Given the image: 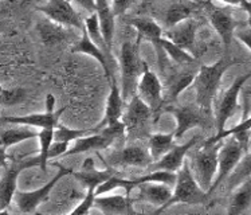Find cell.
Returning <instances> with one entry per match:
<instances>
[{"mask_svg": "<svg viewBox=\"0 0 251 215\" xmlns=\"http://www.w3.org/2000/svg\"><path fill=\"white\" fill-rule=\"evenodd\" d=\"M152 117H154L152 109L136 93L130 98L126 112L123 116L124 124L126 125L128 137L132 138V141L143 140L148 134L149 125L152 124Z\"/></svg>", "mask_w": 251, "mask_h": 215, "instance_id": "cell-6", "label": "cell"}, {"mask_svg": "<svg viewBox=\"0 0 251 215\" xmlns=\"http://www.w3.org/2000/svg\"><path fill=\"white\" fill-rule=\"evenodd\" d=\"M69 143H61V141H54L50 148V154H49V159H55L59 156H65L66 152L69 151Z\"/></svg>", "mask_w": 251, "mask_h": 215, "instance_id": "cell-42", "label": "cell"}, {"mask_svg": "<svg viewBox=\"0 0 251 215\" xmlns=\"http://www.w3.org/2000/svg\"><path fill=\"white\" fill-rule=\"evenodd\" d=\"M251 178V154H247L243 159L241 160V163L238 164V167L235 171L232 172L230 178L227 179L228 187L234 188L238 185H241L243 182H246L247 179Z\"/></svg>", "mask_w": 251, "mask_h": 215, "instance_id": "cell-37", "label": "cell"}, {"mask_svg": "<svg viewBox=\"0 0 251 215\" xmlns=\"http://www.w3.org/2000/svg\"><path fill=\"white\" fill-rule=\"evenodd\" d=\"M207 192L200 187L198 180L194 178L192 169H191L190 160L185 159L183 167L177 172V180L175 185L174 195L169 200L167 206L164 207L168 209L171 206L176 203H188V205H201L207 200Z\"/></svg>", "mask_w": 251, "mask_h": 215, "instance_id": "cell-5", "label": "cell"}, {"mask_svg": "<svg viewBox=\"0 0 251 215\" xmlns=\"http://www.w3.org/2000/svg\"><path fill=\"white\" fill-rule=\"evenodd\" d=\"M98 158L102 160L105 167H140V168L147 169L154 163L151 152H149L148 145L144 143L130 144L125 148L120 151H114L105 159L98 154Z\"/></svg>", "mask_w": 251, "mask_h": 215, "instance_id": "cell-8", "label": "cell"}, {"mask_svg": "<svg viewBox=\"0 0 251 215\" xmlns=\"http://www.w3.org/2000/svg\"><path fill=\"white\" fill-rule=\"evenodd\" d=\"M203 3V11L205 12L207 19L210 21L212 28L216 31L223 43L226 56H230L231 42L232 36L238 26H242L243 23H239L234 19V7H238V3H227L226 5L215 4L211 1H201Z\"/></svg>", "mask_w": 251, "mask_h": 215, "instance_id": "cell-2", "label": "cell"}, {"mask_svg": "<svg viewBox=\"0 0 251 215\" xmlns=\"http://www.w3.org/2000/svg\"><path fill=\"white\" fill-rule=\"evenodd\" d=\"M156 43H159L160 46L163 47V50L169 56V59L176 63L177 66H194L198 62V58H195L188 52H185L184 49L175 45L174 42H171L164 36L159 41H156Z\"/></svg>", "mask_w": 251, "mask_h": 215, "instance_id": "cell-27", "label": "cell"}, {"mask_svg": "<svg viewBox=\"0 0 251 215\" xmlns=\"http://www.w3.org/2000/svg\"><path fill=\"white\" fill-rule=\"evenodd\" d=\"M247 152V149L242 145L235 137L230 138L226 144L222 145L221 151H219V168H218V175H216L215 180L212 183V187L207 192L211 195L215 191L221 183L226 182L231 176V172L235 171L238 164L241 163L243 159V155Z\"/></svg>", "mask_w": 251, "mask_h": 215, "instance_id": "cell-10", "label": "cell"}, {"mask_svg": "<svg viewBox=\"0 0 251 215\" xmlns=\"http://www.w3.org/2000/svg\"><path fill=\"white\" fill-rule=\"evenodd\" d=\"M54 165L58 167L59 171H58V172L54 175V178H52L51 180H49L43 187L35 189V191L19 192V194L16 195L15 202L19 211L25 213V214H32V213H35L36 207L49 199L50 192H51V189L55 187L56 183H58L63 176H67V175L73 174L72 168H66V167H63L62 164L54 163Z\"/></svg>", "mask_w": 251, "mask_h": 215, "instance_id": "cell-11", "label": "cell"}, {"mask_svg": "<svg viewBox=\"0 0 251 215\" xmlns=\"http://www.w3.org/2000/svg\"><path fill=\"white\" fill-rule=\"evenodd\" d=\"M66 108H61L55 113H34L28 116H8L1 118L3 124H16L27 127H38L42 129H56L59 125V118Z\"/></svg>", "mask_w": 251, "mask_h": 215, "instance_id": "cell-18", "label": "cell"}, {"mask_svg": "<svg viewBox=\"0 0 251 215\" xmlns=\"http://www.w3.org/2000/svg\"><path fill=\"white\" fill-rule=\"evenodd\" d=\"M51 21H42L38 25V31L42 36V41L45 45H56L66 39V31L59 25H52Z\"/></svg>", "mask_w": 251, "mask_h": 215, "instance_id": "cell-32", "label": "cell"}, {"mask_svg": "<svg viewBox=\"0 0 251 215\" xmlns=\"http://www.w3.org/2000/svg\"><path fill=\"white\" fill-rule=\"evenodd\" d=\"M250 94H251V92H250Z\"/></svg>", "mask_w": 251, "mask_h": 215, "instance_id": "cell-49", "label": "cell"}, {"mask_svg": "<svg viewBox=\"0 0 251 215\" xmlns=\"http://www.w3.org/2000/svg\"><path fill=\"white\" fill-rule=\"evenodd\" d=\"M201 138L200 134H196L191 138L190 141H187L183 145H176L172 151H169L168 154L163 156L161 159L154 161L149 168H147V172H152V171H168V172H175L177 174L183 164H184L185 156L190 154V151L196 144L199 143V140Z\"/></svg>", "mask_w": 251, "mask_h": 215, "instance_id": "cell-16", "label": "cell"}, {"mask_svg": "<svg viewBox=\"0 0 251 215\" xmlns=\"http://www.w3.org/2000/svg\"><path fill=\"white\" fill-rule=\"evenodd\" d=\"M198 72H199V70H198ZM198 72H196V70H183V72H180L179 76L175 78L174 82L167 87V89H168V96L165 98V101L176 103L180 94L184 92L187 87L191 86V85L195 82Z\"/></svg>", "mask_w": 251, "mask_h": 215, "instance_id": "cell-30", "label": "cell"}, {"mask_svg": "<svg viewBox=\"0 0 251 215\" xmlns=\"http://www.w3.org/2000/svg\"><path fill=\"white\" fill-rule=\"evenodd\" d=\"M128 23L136 28L139 34L137 36L141 39L144 38L153 43L164 36V28L151 16H133V18H129Z\"/></svg>", "mask_w": 251, "mask_h": 215, "instance_id": "cell-23", "label": "cell"}, {"mask_svg": "<svg viewBox=\"0 0 251 215\" xmlns=\"http://www.w3.org/2000/svg\"><path fill=\"white\" fill-rule=\"evenodd\" d=\"M39 159H41V167L39 168L46 172L47 160H49V154L51 148L52 143L55 140V129H42L39 132Z\"/></svg>", "mask_w": 251, "mask_h": 215, "instance_id": "cell-36", "label": "cell"}, {"mask_svg": "<svg viewBox=\"0 0 251 215\" xmlns=\"http://www.w3.org/2000/svg\"><path fill=\"white\" fill-rule=\"evenodd\" d=\"M163 113H171L176 118L177 125L174 132L176 140H180L190 129L196 128V127H204L205 117L208 116L200 109L196 103L188 104L184 107L168 105V107H164Z\"/></svg>", "mask_w": 251, "mask_h": 215, "instance_id": "cell-12", "label": "cell"}, {"mask_svg": "<svg viewBox=\"0 0 251 215\" xmlns=\"http://www.w3.org/2000/svg\"><path fill=\"white\" fill-rule=\"evenodd\" d=\"M199 26L200 22L195 18H192V19L180 23L171 30H165L164 38L174 42L175 45L184 49L185 52H188L199 59L203 54V50L200 49L198 42H196V31H198Z\"/></svg>", "mask_w": 251, "mask_h": 215, "instance_id": "cell-15", "label": "cell"}, {"mask_svg": "<svg viewBox=\"0 0 251 215\" xmlns=\"http://www.w3.org/2000/svg\"><path fill=\"white\" fill-rule=\"evenodd\" d=\"M238 63H241L238 59H234L231 56H223L211 66L201 65L199 67L194 86H195L196 92V104L205 114L211 113L212 104H214V100L216 98V94L221 86L223 74L231 66L238 65Z\"/></svg>", "mask_w": 251, "mask_h": 215, "instance_id": "cell-1", "label": "cell"}, {"mask_svg": "<svg viewBox=\"0 0 251 215\" xmlns=\"http://www.w3.org/2000/svg\"><path fill=\"white\" fill-rule=\"evenodd\" d=\"M73 53H81V54H87V55L93 56L94 59H97L100 62V65L102 66L103 72H105V76L112 81L113 74L112 70H110V63H109L108 55L101 50L98 49L94 43L92 42V39L89 38V34L86 32V30L82 31V38L79 39L75 46L73 47Z\"/></svg>", "mask_w": 251, "mask_h": 215, "instance_id": "cell-25", "label": "cell"}, {"mask_svg": "<svg viewBox=\"0 0 251 215\" xmlns=\"http://www.w3.org/2000/svg\"><path fill=\"white\" fill-rule=\"evenodd\" d=\"M133 200L128 195L97 196L94 207L102 211L103 215H133Z\"/></svg>", "mask_w": 251, "mask_h": 215, "instance_id": "cell-19", "label": "cell"}, {"mask_svg": "<svg viewBox=\"0 0 251 215\" xmlns=\"http://www.w3.org/2000/svg\"><path fill=\"white\" fill-rule=\"evenodd\" d=\"M223 144L204 145L198 148L191 155L190 165L192 172H195L200 187L208 192L214 183V175L219 168V151ZM208 195V194H207Z\"/></svg>", "mask_w": 251, "mask_h": 215, "instance_id": "cell-4", "label": "cell"}, {"mask_svg": "<svg viewBox=\"0 0 251 215\" xmlns=\"http://www.w3.org/2000/svg\"><path fill=\"white\" fill-rule=\"evenodd\" d=\"M85 30L89 34V38L92 39V42L98 47L101 49L106 55H112V50L109 49L106 42L103 39L102 32H101V27H100V21H98L97 14H90V16H87L85 19Z\"/></svg>", "mask_w": 251, "mask_h": 215, "instance_id": "cell-31", "label": "cell"}, {"mask_svg": "<svg viewBox=\"0 0 251 215\" xmlns=\"http://www.w3.org/2000/svg\"><path fill=\"white\" fill-rule=\"evenodd\" d=\"M175 141L176 138L174 134H151L148 137V148L153 161H157L168 154L169 151H172L176 147Z\"/></svg>", "mask_w": 251, "mask_h": 215, "instance_id": "cell-28", "label": "cell"}, {"mask_svg": "<svg viewBox=\"0 0 251 215\" xmlns=\"http://www.w3.org/2000/svg\"><path fill=\"white\" fill-rule=\"evenodd\" d=\"M164 85L160 77L154 72L149 69L148 63H144V73L140 78L139 86H137V94L143 98L145 104L148 105L154 116V123H157L159 116L164 109L165 98L163 96Z\"/></svg>", "mask_w": 251, "mask_h": 215, "instance_id": "cell-9", "label": "cell"}, {"mask_svg": "<svg viewBox=\"0 0 251 215\" xmlns=\"http://www.w3.org/2000/svg\"><path fill=\"white\" fill-rule=\"evenodd\" d=\"M96 189H87L86 196L83 198V200L79 203V205L75 207V210H73L69 215H89V211L92 210L94 207V202H96ZM35 215H43L35 213Z\"/></svg>", "mask_w": 251, "mask_h": 215, "instance_id": "cell-40", "label": "cell"}, {"mask_svg": "<svg viewBox=\"0 0 251 215\" xmlns=\"http://www.w3.org/2000/svg\"><path fill=\"white\" fill-rule=\"evenodd\" d=\"M0 215H11V214L7 210H3L1 213H0Z\"/></svg>", "mask_w": 251, "mask_h": 215, "instance_id": "cell-48", "label": "cell"}, {"mask_svg": "<svg viewBox=\"0 0 251 215\" xmlns=\"http://www.w3.org/2000/svg\"><path fill=\"white\" fill-rule=\"evenodd\" d=\"M55 97L52 96L51 93H49L46 96V103H45V105H46V113H55Z\"/></svg>", "mask_w": 251, "mask_h": 215, "instance_id": "cell-45", "label": "cell"}, {"mask_svg": "<svg viewBox=\"0 0 251 215\" xmlns=\"http://www.w3.org/2000/svg\"><path fill=\"white\" fill-rule=\"evenodd\" d=\"M38 10L43 12L49 18V21L54 22L62 27H75L79 30H85V22L70 1L66 0H51L43 5H39Z\"/></svg>", "mask_w": 251, "mask_h": 215, "instance_id": "cell-13", "label": "cell"}, {"mask_svg": "<svg viewBox=\"0 0 251 215\" xmlns=\"http://www.w3.org/2000/svg\"><path fill=\"white\" fill-rule=\"evenodd\" d=\"M96 14L98 16V21H100V27H101L103 39L106 42L109 49L112 50L114 30H116V22H114L116 15L112 10L110 1H103V0L96 1Z\"/></svg>", "mask_w": 251, "mask_h": 215, "instance_id": "cell-22", "label": "cell"}, {"mask_svg": "<svg viewBox=\"0 0 251 215\" xmlns=\"http://www.w3.org/2000/svg\"><path fill=\"white\" fill-rule=\"evenodd\" d=\"M236 38L245 45L246 47H249L251 52V27H249L247 30H242V31H236L235 32Z\"/></svg>", "mask_w": 251, "mask_h": 215, "instance_id": "cell-44", "label": "cell"}, {"mask_svg": "<svg viewBox=\"0 0 251 215\" xmlns=\"http://www.w3.org/2000/svg\"><path fill=\"white\" fill-rule=\"evenodd\" d=\"M113 143H114L113 138L105 136L101 132L96 134H90V136H86V137L77 140L75 145L69 149L65 156L86 154V152H92V151L100 152V151H103V149H108Z\"/></svg>", "mask_w": 251, "mask_h": 215, "instance_id": "cell-24", "label": "cell"}, {"mask_svg": "<svg viewBox=\"0 0 251 215\" xmlns=\"http://www.w3.org/2000/svg\"><path fill=\"white\" fill-rule=\"evenodd\" d=\"M39 137V132L31 129H3L1 131V147L3 149L23 143L26 140Z\"/></svg>", "mask_w": 251, "mask_h": 215, "instance_id": "cell-34", "label": "cell"}, {"mask_svg": "<svg viewBox=\"0 0 251 215\" xmlns=\"http://www.w3.org/2000/svg\"><path fill=\"white\" fill-rule=\"evenodd\" d=\"M250 144H251V141H250Z\"/></svg>", "mask_w": 251, "mask_h": 215, "instance_id": "cell-50", "label": "cell"}, {"mask_svg": "<svg viewBox=\"0 0 251 215\" xmlns=\"http://www.w3.org/2000/svg\"><path fill=\"white\" fill-rule=\"evenodd\" d=\"M101 129L98 127H94L92 129H70L63 125H58L55 129V140L54 141H61V143H69L73 140H79V138L86 137L90 134H100Z\"/></svg>", "mask_w": 251, "mask_h": 215, "instance_id": "cell-35", "label": "cell"}, {"mask_svg": "<svg viewBox=\"0 0 251 215\" xmlns=\"http://www.w3.org/2000/svg\"><path fill=\"white\" fill-rule=\"evenodd\" d=\"M27 98V90L25 87H12V89H1V104L4 107H12L25 103Z\"/></svg>", "mask_w": 251, "mask_h": 215, "instance_id": "cell-39", "label": "cell"}, {"mask_svg": "<svg viewBox=\"0 0 251 215\" xmlns=\"http://www.w3.org/2000/svg\"><path fill=\"white\" fill-rule=\"evenodd\" d=\"M101 134H103L105 136L113 138L114 141L118 140V138H124L125 137V134H126V125L124 124V121H118L116 124H112V125H108L105 127L101 131Z\"/></svg>", "mask_w": 251, "mask_h": 215, "instance_id": "cell-41", "label": "cell"}, {"mask_svg": "<svg viewBox=\"0 0 251 215\" xmlns=\"http://www.w3.org/2000/svg\"><path fill=\"white\" fill-rule=\"evenodd\" d=\"M238 7H242L249 14V19H247L246 25L251 27V1H241V3H238Z\"/></svg>", "mask_w": 251, "mask_h": 215, "instance_id": "cell-46", "label": "cell"}, {"mask_svg": "<svg viewBox=\"0 0 251 215\" xmlns=\"http://www.w3.org/2000/svg\"><path fill=\"white\" fill-rule=\"evenodd\" d=\"M96 168V161L93 158H86V159L83 160L82 164V169L81 171H90V169Z\"/></svg>", "mask_w": 251, "mask_h": 215, "instance_id": "cell-47", "label": "cell"}, {"mask_svg": "<svg viewBox=\"0 0 251 215\" xmlns=\"http://www.w3.org/2000/svg\"><path fill=\"white\" fill-rule=\"evenodd\" d=\"M203 11L201 1H172L167 4L163 14V22L167 30L174 28L180 23L192 19L195 14Z\"/></svg>", "mask_w": 251, "mask_h": 215, "instance_id": "cell-17", "label": "cell"}, {"mask_svg": "<svg viewBox=\"0 0 251 215\" xmlns=\"http://www.w3.org/2000/svg\"><path fill=\"white\" fill-rule=\"evenodd\" d=\"M116 174H117L116 169L112 167H106L103 171H98L97 168L90 169V171H79V172L73 171L72 176L79 183H82L87 189H97L100 186L103 185L106 180L110 179Z\"/></svg>", "mask_w": 251, "mask_h": 215, "instance_id": "cell-26", "label": "cell"}, {"mask_svg": "<svg viewBox=\"0 0 251 215\" xmlns=\"http://www.w3.org/2000/svg\"><path fill=\"white\" fill-rule=\"evenodd\" d=\"M251 206V178L243 182L241 187L236 189L232 199L230 202V207L227 215H242Z\"/></svg>", "mask_w": 251, "mask_h": 215, "instance_id": "cell-29", "label": "cell"}, {"mask_svg": "<svg viewBox=\"0 0 251 215\" xmlns=\"http://www.w3.org/2000/svg\"><path fill=\"white\" fill-rule=\"evenodd\" d=\"M140 196L139 199L149 202L151 205L159 206L154 215H159L161 211H164L171 198H172V188L167 185H159V183H148V185H141L139 187Z\"/></svg>", "mask_w": 251, "mask_h": 215, "instance_id": "cell-20", "label": "cell"}, {"mask_svg": "<svg viewBox=\"0 0 251 215\" xmlns=\"http://www.w3.org/2000/svg\"><path fill=\"white\" fill-rule=\"evenodd\" d=\"M249 80H251V72L243 74L242 77L236 78L234 83L231 85L226 93L223 94V97L218 104L215 112V127H216V134H221L225 131L226 123L227 120L235 113L236 108H238V98L241 94L242 89L245 86Z\"/></svg>", "mask_w": 251, "mask_h": 215, "instance_id": "cell-14", "label": "cell"}, {"mask_svg": "<svg viewBox=\"0 0 251 215\" xmlns=\"http://www.w3.org/2000/svg\"><path fill=\"white\" fill-rule=\"evenodd\" d=\"M141 38L137 36L134 43L124 42L120 54L121 63V77H123V97L132 98L137 93L140 82V74L143 76L144 63L139 55V47Z\"/></svg>", "mask_w": 251, "mask_h": 215, "instance_id": "cell-3", "label": "cell"}, {"mask_svg": "<svg viewBox=\"0 0 251 215\" xmlns=\"http://www.w3.org/2000/svg\"><path fill=\"white\" fill-rule=\"evenodd\" d=\"M32 167H41L39 155L32 158H25L10 161L8 165L4 164V174L0 183V210H7L10 207L12 198L16 192L18 187V178L23 169L32 168Z\"/></svg>", "mask_w": 251, "mask_h": 215, "instance_id": "cell-7", "label": "cell"}, {"mask_svg": "<svg viewBox=\"0 0 251 215\" xmlns=\"http://www.w3.org/2000/svg\"><path fill=\"white\" fill-rule=\"evenodd\" d=\"M243 132H251V117L246 118V120H242V123L238 124L234 128L225 129L221 134H216L215 136L207 138V140L203 141V144L204 145H214V144L221 143L223 138L230 137V136H235L238 134H243Z\"/></svg>", "mask_w": 251, "mask_h": 215, "instance_id": "cell-38", "label": "cell"}, {"mask_svg": "<svg viewBox=\"0 0 251 215\" xmlns=\"http://www.w3.org/2000/svg\"><path fill=\"white\" fill-rule=\"evenodd\" d=\"M177 180V174L175 172H168V171H152L147 172L143 176L134 178L133 185L136 188H139L141 185H148V183H159V185L171 186L176 185Z\"/></svg>", "mask_w": 251, "mask_h": 215, "instance_id": "cell-33", "label": "cell"}, {"mask_svg": "<svg viewBox=\"0 0 251 215\" xmlns=\"http://www.w3.org/2000/svg\"><path fill=\"white\" fill-rule=\"evenodd\" d=\"M124 116V97L121 94V90L118 89L116 80H112V86H110V93H109L108 103H106V110H105V117L97 127L101 131L108 125L116 124L121 121V117Z\"/></svg>", "mask_w": 251, "mask_h": 215, "instance_id": "cell-21", "label": "cell"}, {"mask_svg": "<svg viewBox=\"0 0 251 215\" xmlns=\"http://www.w3.org/2000/svg\"><path fill=\"white\" fill-rule=\"evenodd\" d=\"M112 4V10L114 12V15H123L125 11L128 10L130 5L133 4L132 1H113L110 3Z\"/></svg>", "mask_w": 251, "mask_h": 215, "instance_id": "cell-43", "label": "cell"}]
</instances>
